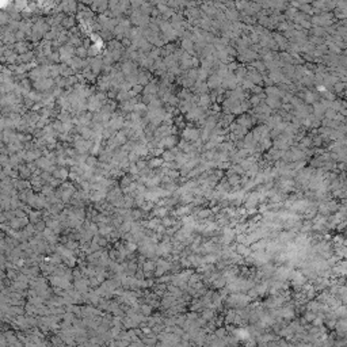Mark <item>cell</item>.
Instances as JSON below:
<instances>
[{"label":"cell","instance_id":"5","mask_svg":"<svg viewBox=\"0 0 347 347\" xmlns=\"http://www.w3.org/2000/svg\"><path fill=\"white\" fill-rule=\"evenodd\" d=\"M157 91V87H156V84L155 83H152V84H149L145 88V94H155V92Z\"/></svg>","mask_w":347,"mask_h":347},{"label":"cell","instance_id":"7","mask_svg":"<svg viewBox=\"0 0 347 347\" xmlns=\"http://www.w3.org/2000/svg\"><path fill=\"white\" fill-rule=\"evenodd\" d=\"M54 175L59 176V178H64V176H67V171H65V170H57V171H54Z\"/></svg>","mask_w":347,"mask_h":347},{"label":"cell","instance_id":"12","mask_svg":"<svg viewBox=\"0 0 347 347\" xmlns=\"http://www.w3.org/2000/svg\"><path fill=\"white\" fill-rule=\"evenodd\" d=\"M76 52H77V53L80 54V56H85V53H87V52H85V50L83 49V47H80V49H77Z\"/></svg>","mask_w":347,"mask_h":347},{"label":"cell","instance_id":"6","mask_svg":"<svg viewBox=\"0 0 347 347\" xmlns=\"http://www.w3.org/2000/svg\"><path fill=\"white\" fill-rule=\"evenodd\" d=\"M137 82L138 83H141V84H144V83H147L148 82V76H147V73H140L137 76Z\"/></svg>","mask_w":347,"mask_h":347},{"label":"cell","instance_id":"10","mask_svg":"<svg viewBox=\"0 0 347 347\" xmlns=\"http://www.w3.org/2000/svg\"><path fill=\"white\" fill-rule=\"evenodd\" d=\"M160 163H162V162H160V160L155 159V160H153V162H151V165H152V167H157V165H160Z\"/></svg>","mask_w":347,"mask_h":347},{"label":"cell","instance_id":"1","mask_svg":"<svg viewBox=\"0 0 347 347\" xmlns=\"http://www.w3.org/2000/svg\"><path fill=\"white\" fill-rule=\"evenodd\" d=\"M52 84H53V82L50 79H42V80H38V82H36V87L38 90H47L49 87H52Z\"/></svg>","mask_w":347,"mask_h":347},{"label":"cell","instance_id":"8","mask_svg":"<svg viewBox=\"0 0 347 347\" xmlns=\"http://www.w3.org/2000/svg\"><path fill=\"white\" fill-rule=\"evenodd\" d=\"M16 49H18L19 52H24V50H26L27 47H26V45H21V44H18V45H16Z\"/></svg>","mask_w":347,"mask_h":347},{"label":"cell","instance_id":"3","mask_svg":"<svg viewBox=\"0 0 347 347\" xmlns=\"http://www.w3.org/2000/svg\"><path fill=\"white\" fill-rule=\"evenodd\" d=\"M91 64H92V71H94V73H98L103 65V61L100 59H94L91 61Z\"/></svg>","mask_w":347,"mask_h":347},{"label":"cell","instance_id":"4","mask_svg":"<svg viewBox=\"0 0 347 347\" xmlns=\"http://www.w3.org/2000/svg\"><path fill=\"white\" fill-rule=\"evenodd\" d=\"M38 167L44 168V170H49V168L52 167V163H50L47 159H39L38 160Z\"/></svg>","mask_w":347,"mask_h":347},{"label":"cell","instance_id":"2","mask_svg":"<svg viewBox=\"0 0 347 347\" xmlns=\"http://www.w3.org/2000/svg\"><path fill=\"white\" fill-rule=\"evenodd\" d=\"M111 129H119L122 126V117L119 115H114V117L110 119V125H109Z\"/></svg>","mask_w":347,"mask_h":347},{"label":"cell","instance_id":"9","mask_svg":"<svg viewBox=\"0 0 347 347\" xmlns=\"http://www.w3.org/2000/svg\"><path fill=\"white\" fill-rule=\"evenodd\" d=\"M72 24H73V23H72V19H71V18L64 19V26H68V27H69V26H72Z\"/></svg>","mask_w":347,"mask_h":347},{"label":"cell","instance_id":"11","mask_svg":"<svg viewBox=\"0 0 347 347\" xmlns=\"http://www.w3.org/2000/svg\"><path fill=\"white\" fill-rule=\"evenodd\" d=\"M31 57H33L31 53H26V56H22L21 57V60H23V61H27V60H30Z\"/></svg>","mask_w":347,"mask_h":347}]
</instances>
